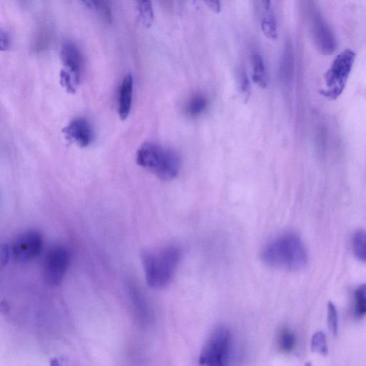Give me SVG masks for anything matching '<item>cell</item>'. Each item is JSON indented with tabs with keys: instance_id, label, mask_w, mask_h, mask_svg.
I'll list each match as a JSON object with an SVG mask.
<instances>
[{
	"instance_id": "obj_1",
	"label": "cell",
	"mask_w": 366,
	"mask_h": 366,
	"mask_svg": "<svg viewBox=\"0 0 366 366\" xmlns=\"http://www.w3.org/2000/svg\"><path fill=\"white\" fill-rule=\"evenodd\" d=\"M261 259L273 268L297 271L307 266L308 253L297 235L286 232L266 244L261 251Z\"/></svg>"
},
{
	"instance_id": "obj_2",
	"label": "cell",
	"mask_w": 366,
	"mask_h": 366,
	"mask_svg": "<svg viewBox=\"0 0 366 366\" xmlns=\"http://www.w3.org/2000/svg\"><path fill=\"white\" fill-rule=\"evenodd\" d=\"M181 258L182 252L175 245L144 251L141 260L148 285L154 289L167 287L175 275Z\"/></svg>"
},
{
	"instance_id": "obj_3",
	"label": "cell",
	"mask_w": 366,
	"mask_h": 366,
	"mask_svg": "<svg viewBox=\"0 0 366 366\" xmlns=\"http://www.w3.org/2000/svg\"><path fill=\"white\" fill-rule=\"evenodd\" d=\"M137 163L162 180L175 178L180 170L179 154L170 148L155 143H146L138 150Z\"/></svg>"
},
{
	"instance_id": "obj_4",
	"label": "cell",
	"mask_w": 366,
	"mask_h": 366,
	"mask_svg": "<svg viewBox=\"0 0 366 366\" xmlns=\"http://www.w3.org/2000/svg\"><path fill=\"white\" fill-rule=\"evenodd\" d=\"M355 61V53L347 49L340 53L325 75L326 88L321 94L330 100L339 98L345 90Z\"/></svg>"
},
{
	"instance_id": "obj_5",
	"label": "cell",
	"mask_w": 366,
	"mask_h": 366,
	"mask_svg": "<svg viewBox=\"0 0 366 366\" xmlns=\"http://www.w3.org/2000/svg\"><path fill=\"white\" fill-rule=\"evenodd\" d=\"M230 334L224 326L216 328L205 343L199 358L200 366H227Z\"/></svg>"
},
{
	"instance_id": "obj_6",
	"label": "cell",
	"mask_w": 366,
	"mask_h": 366,
	"mask_svg": "<svg viewBox=\"0 0 366 366\" xmlns=\"http://www.w3.org/2000/svg\"><path fill=\"white\" fill-rule=\"evenodd\" d=\"M309 16L312 35L318 50L326 55L333 54L338 47L336 34L314 3L309 7Z\"/></svg>"
},
{
	"instance_id": "obj_7",
	"label": "cell",
	"mask_w": 366,
	"mask_h": 366,
	"mask_svg": "<svg viewBox=\"0 0 366 366\" xmlns=\"http://www.w3.org/2000/svg\"><path fill=\"white\" fill-rule=\"evenodd\" d=\"M71 255L65 247L52 248L47 254L43 265V277L46 283L57 286L63 281L70 266Z\"/></svg>"
},
{
	"instance_id": "obj_8",
	"label": "cell",
	"mask_w": 366,
	"mask_h": 366,
	"mask_svg": "<svg viewBox=\"0 0 366 366\" xmlns=\"http://www.w3.org/2000/svg\"><path fill=\"white\" fill-rule=\"evenodd\" d=\"M44 246L42 235L36 230H28L20 235L8 249L9 254L17 261L27 263L42 253Z\"/></svg>"
},
{
	"instance_id": "obj_9",
	"label": "cell",
	"mask_w": 366,
	"mask_h": 366,
	"mask_svg": "<svg viewBox=\"0 0 366 366\" xmlns=\"http://www.w3.org/2000/svg\"><path fill=\"white\" fill-rule=\"evenodd\" d=\"M63 132L69 141L82 148L90 146L94 138L92 126L84 118L73 119Z\"/></svg>"
},
{
	"instance_id": "obj_10",
	"label": "cell",
	"mask_w": 366,
	"mask_h": 366,
	"mask_svg": "<svg viewBox=\"0 0 366 366\" xmlns=\"http://www.w3.org/2000/svg\"><path fill=\"white\" fill-rule=\"evenodd\" d=\"M63 64L78 85L83 66V59L78 47L73 42H66L61 49Z\"/></svg>"
},
{
	"instance_id": "obj_11",
	"label": "cell",
	"mask_w": 366,
	"mask_h": 366,
	"mask_svg": "<svg viewBox=\"0 0 366 366\" xmlns=\"http://www.w3.org/2000/svg\"><path fill=\"white\" fill-rule=\"evenodd\" d=\"M133 91L134 78L131 74H129L122 83L119 91L118 112L122 119H126L129 116L132 105Z\"/></svg>"
},
{
	"instance_id": "obj_12",
	"label": "cell",
	"mask_w": 366,
	"mask_h": 366,
	"mask_svg": "<svg viewBox=\"0 0 366 366\" xmlns=\"http://www.w3.org/2000/svg\"><path fill=\"white\" fill-rule=\"evenodd\" d=\"M264 17L261 23L262 30L268 39L276 40L278 37V26L273 8L270 1H264Z\"/></svg>"
},
{
	"instance_id": "obj_13",
	"label": "cell",
	"mask_w": 366,
	"mask_h": 366,
	"mask_svg": "<svg viewBox=\"0 0 366 366\" xmlns=\"http://www.w3.org/2000/svg\"><path fill=\"white\" fill-rule=\"evenodd\" d=\"M293 65V48L291 45L288 43L284 49L279 67V76L281 81L285 84L288 83L292 78Z\"/></svg>"
},
{
	"instance_id": "obj_14",
	"label": "cell",
	"mask_w": 366,
	"mask_h": 366,
	"mask_svg": "<svg viewBox=\"0 0 366 366\" xmlns=\"http://www.w3.org/2000/svg\"><path fill=\"white\" fill-rule=\"evenodd\" d=\"M253 80L260 88L266 89L268 86L266 67L261 55L256 54L252 57Z\"/></svg>"
},
{
	"instance_id": "obj_15",
	"label": "cell",
	"mask_w": 366,
	"mask_h": 366,
	"mask_svg": "<svg viewBox=\"0 0 366 366\" xmlns=\"http://www.w3.org/2000/svg\"><path fill=\"white\" fill-rule=\"evenodd\" d=\"M353 314L356 319H362L366 316V283L355 290Z\"/></svg>"
},
{
	"instance_id": "obj_16",
	"label": "cell",
	"mask_w": 366,
	"mask_h": 366,
	"mask_svg": "<svg viewBox=\"0 0 366 366\" xmlns=\"http://www.w3.org/2000/svg\"><path fill=\"white\" fill-rule=\"evenodd\" d=\"M353 250L355 257L366 264V231L360 230L353 237Z\"/></svg>"
},
{
	"instance_id": "obj_17",
	"label": "cell",
	"mask_w": 366,
	"mask_h": 366,
	"mask_svg": "<svg viewBox=\"0 0 366 366\" xmlns=\"http://www.w3.org/2000/svg\"><path fill=\"white\" fill-rule=\"evenodd\" d=\"M138 17L142 23L146 27H150L154 21V13L150 2L140 1L137 3Z\"/></svg>"
},
{
	"instance_id": "obj_18",
	"label": "cell",
	"mask_w": 366,
	"mask_h": 366,
	"mask_svg": "<svg viewBox=\"0 0 366 366\" xmlns=\"http://www.w3.org/2000/svg\"><path fill=\"white\" fill-rule=\"evenodd\" d=\"M296 338L289 329H283L278 337V347L283 353H290L295 348Z\"/></svg>"
},
{
	"instance_id": "obj_19",
	"label": "cell",
	"mask_w": 366,
	"mask_h": 366,
	"mask_svg": "<svg viewBox=\"0 0 366 366\" xmlns=\"http://www.w3.org/2000/svg\"><path fill=\"white\" fill-rule=\"evenodd\" d=\"M312 350L319 355H328L327 340L324 332L319 331L314 335L312 339Z\"/></svg>"
},
{
	"instance_id": "obj_20",
	"label": "cell",
	"mask_w": 366,
	"mask_h": 366,
	"mask_svg": "<svg viewBox=\"0 0 366 366\" xmlns=\"http://www.w3.org/2000/svg\"><path fill=\"white\" fill-rule=\"evenodd\" d=\"M208 106L207 99L201 95L194 96L188 106V112L192 116L202 114Z\"/></svg>"
},
{
	"instance_id": "obj_21",
	"label": "cell",
	"mask_w": 366,
	"mask_h": 366,
	"mask_svg": "<svg viewBox=\"0 0 366 366\" xmlns=\"http://www.w3.org/2000/svg\"><path fill=\"white\" fill-rule=\"evenodd\" d=\"M328 324L331 333L336 336L338 331V312L334 304L331 302L328 306Z\"/></svg>"
},
{
	"instance_id": "obj_22",
	"label": "cell",
	"mask_w": 366,
	"mask_h": 366,
	"mask_svg": "<svg viewBox=\"0 0 366 366\" xmlns=\"http://www.w3.org/2000/svg\"><path fill=\"white\" fill-rule=\"evenodd\" d=\"M60 83L70 93H75L78 85L72 75L66 70H62L59 74Z\"/></svg>"
},
{
	"instance_id": "obj_23",
	"label": "cell",
	"mask_w": 366,
	"mask_h": 366,
	"mask_svg": "<svg viewBox=\"0 0 366 366\" xmlns=\"http://www.w3.org/2000/svg\"><path fill=\"white\" fill-rule=\"evenodd\" d=\"M240 90L244 98L246 99V102L250 98L252 88L249 78L245 72H242L240 76Z\"/></svg>"
},
{
	"instance_id": "obj_24",
	"label": "cell",
	"mask_w": 366,
	"mask_h": 366,
	"mask_svg": "<svg viewBox=\"0 0 366 366\" xmlns=\"http://www.w3.org/2000/svg\"><path fill=\"white\" fill-rule=\"evenodd\" d=\"M0 47H1L2 51H7L11 47L9 35L4 30L0 33Z\"/></svg>"
},
{
	"instance_id": "obj_25",
	"label": "cell",
	"mask_w": 366,
	"mask_h": 366,
	"mask_svg": "<svg viewBox=\"0 0 366 366\" xmlns=\"http://www.w3.org/2000/svg\"><path fill=\"white\" fill-rule=\"evenodd\" d=\"M207 6L216 13H219L221 11V4L218 1H206Z\"/></svg>"
}]
</instances>
